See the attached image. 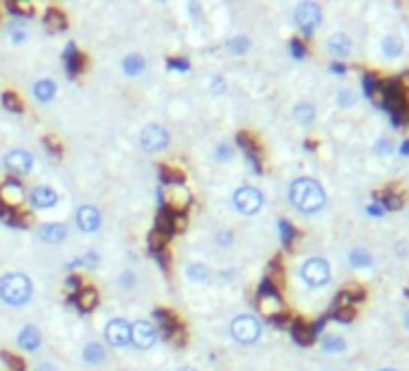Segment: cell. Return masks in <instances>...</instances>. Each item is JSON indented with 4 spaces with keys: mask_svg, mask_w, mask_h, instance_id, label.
Segmentation results:
<instances>
[{
    "mask_svg": "<svg viewBox=\"0 0 409 371\" xmlns=\"http://www.w3.org/2000/svg\"><path fill=\"white\" fill-rule=\"evenodd\" d=\"M289 200H292V205L296 207L299 212H303V215H313V212H318L325 207L327 195H325V188L318 181L303 176V178L292 181V186H289Z\"/></svg>",
    "mask_w": 409,
    "mask_h": 371,
    "instance_id": "obj_1",
    "label": "cell"
},
{
    "mask_svg": "<svg viewBox=\"0 0 409 371\" xmlns=\"http://www.w3.org/2000/svg\"><path fill=\"white\" fill-rule=\"evenodd\" d=\"M34 294L31 280L24 272H8V275L0 277V299L10 307H22L27 304Z\"/></svg>",
    "mask_w": 409,
    "mask_h": 371,
    "instance_id": "obj_2",
    "label": "cell"
},
{
    "mask_svg": "<svg viewBox=\"0 0 409 371\" xmlns=\"http://www.w3.org/2000/svg\"><path fill=\"white\" fill-rule=\"evenodd\" d=\"M157 200L162 203V207L173 212V215H185V210L193 203V195H190V190L181 183V186H168L166 190H159Z\"/></svg>",
    "mask_w": 409,
    "mask_h": 371,
    "instance_id": "obj_3",
    "label": "cell"
},
{
    "mask_svg": "<svg viewBox=\"0 0 409 371\" xmlns=\"http://www.w3.org/2000/svg\"><path fill=\"white\" fill-rule=\"evenodd\" d=\"M231 335L241 345H253L260 335H263V326L255 316H236L231 321Z\"/></svg>",
    "mask_w": 409,
    "mask_h": 371,
    "instance_id": "obj_4",
    "label": "cell"
},
{
    "mask_svg": "<svg viewBox=\"0 0 409 371\" xmlns=\"http://www.w3.org/2000/svg\"><path fill=\"white\" fill-rule=\"evenodd\" d=\"M263 203H265L263 193H260L255 186H241V188L234 193V207L245 217H253L255 212H260Z\"/></svg>",
    "mask_w": 409,
    "mask_h": 371,
    "instance_id": "obj_5",
    "label": "cell"
},
{
    "mask_svg": "<svg viewBox=\"0 0 409 371\" xmlns=\"http://www.w3.org/2000/svg\"><path fill=\"white\" fill-rule=\"evenodd\" d=\"M294 20H296L299 29H301L306 36H310L315 29H318L320 22H323V10H320L318 3H301L296 10H294Z\"/></svg>",
    "mask_w": 409,
    "mask_h": 371,
    "instance_id": "obj_6",
    "label": "cell"
},
{
    "mask_svg": "<svg viewBox=\"0 0 409 371\" xmlns=\"http://www.w3.org/2000/svg\"><path fill=\"white\" fill-rule=\"evenodd\" d=\"M301 277L310 287H323L332 277L330 263H327L325 258H308L306 263L301 265Z\"/></svg>",
    "mask_w": 409,
    "mask_h": 371,
    "instance_id": "obj_7",
    "label": "cell"
},
{
    "mask_svg": "<svg viewBox=\"0 0 409 371\" xmlns=\"http://www.w3.org/2000/svg\"><path fill=\"white\" fill-rule=\"evenodd\" d=\"M168 143H171V135H168V130L164 125L152 123L140 133V145H143L145 152H162L166 150Z\"/></svg>",
    "mask_w": 409,
    "mask_h": 371,
    "instance_id": "obj_8",
    "label": "cell"
},
{
    "mask_svg": "<svg viewBox=\"0 0 409 371\" xmlns=\"http://www.w3.org/2000/svg\"><path fill=\"white\" fill-rule=\"evenodd\" d=\"M155 318L159 323V330L164 332V337L173 342H185V332L181 328V321H178L176 314H171L168 309H157L155 311Z\"/></svg>",
    "mask_w": 409,
    "mask_h": 371,
    "instance_id": "obj_9",
    "label": "cell"
},
{
    "mask_svg": "<svg viewBox=\"0 0 409 371\" xmlns=\"http://www.w3.org/2000/svg\"><path fill=\"white\" fill-rule=\"evenodd\" d=\"M3 162H5V169L10 174H15V176H27L34 169V157L27 150H10Z\"/></svg>",
    "mask_w": 409,
    "mask_h": 371,
    "instance_id": "obj_10",
    "label": "cell"
},
{
    "mask_svg": "<svg viewBox=\"0 0 409 371\" xmlns=\"http://www.w3.org/2000/svg\"><path fill=\"white\" fill-rule=\"evenodd\" d=\"M130 342H133L138 350H150L157 342V328L150 321H138V323L130 326Z\"/></svg>",
    "mask_w": 409,
    "mask_h": 371,
    "instance_id": "obj_11",
    "label": "cell"
},
{
    "mask_svg": "<svg viewBox=\"0 0 409 371\" xmlns=\"http://www.w3.org/2000/svg\"><path fill=\"white\" fill-rule=\"evenodd\" d=\"M103 335H106L111 347H125L130 342V323L125 318H111L106 323Z\"/></svg>",
    "mask_w": 409,
    "mask_h": 371,
    "instance_id": "obj_12",
    "label": "cell"
},
{
    "mask_svg": "<svg viewBox=\"0 0 409 371\" xmlns=\"http://www.w3.org/2000/svg\"><path fill=\"white\" fill-rule=\"evenodd\" d=\"M75 222H78V229L82 234H94L101 227V212L94 205H82L75 215Z\"/></svg>",
    "mask_w": 409,
    "mask_h": 371,
    "instance_id": "obj_13",
    "label": "cell"
},
{
    "mask_svg": "<svg viewBox=\"0 0 409 371\" xmlns=\"http://www.w3.org/2000/svg\"><path fill=\"white\" fill-rule=\"evenodd\" d=\"M22 200H24V186H22L17 178H8L3 186H0V203L5 207H17Z\"/></svg>",
    "mask_w": 409,
    "mask_h": 371,
    "instance_id": "obj_14",
    "label": "cell"
},
{
    "mask_svg": "<svg viewBox=\"0 0 409 371\" xmlns=\"http://www.w3.org/2000/svg\"><path fill=\"white\" fill-rule=\"evenodd\" d=\"M29 200H31V205L39 207V210H48V207H53L58 203V193L51 186H36V188L31 190Z\"/></svg>",
    "mask_w": 409,
    "mask_h": 371,
    "instance_id": "obj_15",
    "label": "cell"
},
{
    "mask_svg": "<svg viewBox=\"0 0 409 371\" xmlns=\"http://www.w3.org/2000/svg\"><path fill=\"white\" fill-rule=\"evenodd\" d=\"M17 345H20V350H24V352H36V350H39V345H41L39 328H36V326H22V330L17 335Z\"/></svg>",
    "mask_w": 409,
    "mask_h": 371,
    "instance_id": "obj_16",
    "label": "cell"
},
{
    "mask_svg": "<svg viewBox=\"0 0 409 371\" xmlns=\"http://www.w3.org/2000/svg\"><path fill=\"white\" fill-rule=\"evenodd\" d=\"M73 304L82 311V314H89V311H94L96 304H99V292H96L94 287L80 289V292H75Z\"/></svg>",
    "mask_w": 409,
    "mask_h": 371,
    "instance_id": "obj_17",
    "label": "cell"
},
{
    "mask_svg": "<svg viewBox=\"0 0 409 371\" xmlns=\"http://www.w3.org/2000/svg\"><path fill=\"white\" fill-rule=\"evenodd\" d=\"M68 237V227L61 225V222H51V225H43L39 229V239L46 244H61Z\"/></svg>",
    "mask_w": 409,
    "mask_h": 371,
    "instance_id": "obj_18",
    "label": "cell"
},
{
    "mask_svg": "<svg viewBox=\"0 0 409 371\" xmlns=\"http://www.w3.org/2000/svg\"><path fill=\"white\" fill-rule=\"evenodd\" d=\"M258 309L263 311L265 316H270V318H277V316L285 314V304H282L280 294H265V297H258Z\"/></svg>",
    "mask_w": 409,
    "mask_h": 371,
    "instance_id": "obj_19",
    "label": "cell"
},
{
    "mask_svg": "<svg viewBox=\"0 0 409 371\" xmlns=\"http://www.w3.org/2000/svg\"><path fill=\"white\" fill-rule=\"evenodd\" d=\"M327 51L332 53V56L337 58H347L349 53H352V39H349L347 34H332L330 39H327Z\"/></svg>",
    "mask_w": 409,
    "mask_h": 371,
    "instance_id": "obj_20",
    "label": "cell"
},
{
    "mask_svg": "<svg viewBox=\"0 0 409 371\" xmlns=\"http://www.w3.org/2000/svg\"><path fill=\"white\" fill-rule=\"evenodd\" d=\"M63 61H65V68H68L70 75H78L82 68H85V56L78 51V46L75 43H68L63 51Z\"/></svg>",
    "mask_w": 409,
    "mask_h": 371,
    "instance_id": "obj_21",
    "label": "cell"
},
{
    "mask_svg": "<svg viewBox=\"0 0 409 371\" xmlns=\"http://www.w3.org/2000/svg\"><path fill=\"white\" fill-rule=\"evenodd\" d=\"M292 335H294V340H296L299 345H308V342H313L315 332H313V326H306L303 321H294Z\"/></svg>",
    "mask_w": 409,
    "mask_h": 371,
    "instance_id": "obj_22",
    "label": "cell"
},
{
    "mask_svg": "<svg viewBox=\"0 0 409 371\" xmlns=\"http://www.w3.org/2000/svg\"><path fill=\"white\" fill-rule=\"evenodd\" d=\"M145 58L140 56V53H130V56H125L123 61V73L130 75V78H135V75H140L145 70Z\"/></svg>",
    "mask_w": 409,
    "mask_h": 371,
    "instance_id": "obj_23",
    "label": "cell"
},
{
    "mask_svg": "<svg viewBox=\"0 0 409 371\" xmlns=\"http://www.w3.org/2000/svg\"><path fill=\"white\" fill-rule=\"evenodd\" d=\"M34 97L39 102H51L53 97H56V83L53 80H39V83L34 85Z\"/></svg>",
    "mask_w": 409,
    "mask_h": 371,
    "instance_id": "obj_24",
    "label": "cell"
},
{
    "mask_svg": "<svg viewBox=\"0 0 409 371\" xmlns=\"http://www.w3.org/2000/svg\"><path fill=\"white\" fill-rule=\"evenodd\" d=\"M294 116L299 118V123L310 125V123L315 121V108H313V104H308V102L296 104V106H294Z\"/></svg>",
    "mask_w": 409,
    "mask_h": 371,
    "instance_id": "obj_25",
    "label": "cell"
},
{
    "mask_svg": "<svg viewBox=\"0 0 409 371\" xmlns=\"http://www.w3.org/2000/svg\"><path fill=\"white\" fill-rule=\"evenodd\" d=\"M159 176H162V181L166 186H181L183 183V172H181V169H173L168 164L159 167Z\"/></svg>",
    "mask_w": 409,
    "mask_h": 371,
    "instance_id": "obj_26",
    "label": "cell"
},
{
    "mask_svg": "<svg viewBox=\"0 0 409 371\" xmlns=\"http://www.w3.org/2000/svg\"><path fill=\"white\" fill-rule=\"evenodd\" d=\"M349 263H352L354 268H371V265H373V258H371V253L366 248H354L352 253H349Z\"/></svg>",
    "mask_w": 409,
    "mask_h": 371,
    "instance_id": "obj_27",
    "label": "cell"
},
{
    "mask_svg": "<svg viewBox=\"0 0 409 371\" xmlns=\"http://www.w3.org/2000/svg\"><path fill=\"white\" fill-rule=\"evenodd\" d=\"M46 27L51 31H61V29H65V24H68V22H65V15L61 13V10H56V8H51L46 13Z\"/></svg>",
    "mask_w": 409,
    "mask_h": 371,
    "instance_id": "obj_28",
    "label": "cell"
},
{
    "mask_svg": "<svg viewBox=\"0 0 409 371\" xmlns=\"http://www.w3.org/2000/svg\"><path fill=\"white\" fill-rule=\"evenodd\" d=\"M82 357H85V362H89V364H101L103 359H106V354H103L101 345H96V342H89V345L85 347V352H82Z\"/></svg>",
    "mask_w": 409,
    "mask_h": 371,
    "instance_id": "obj_29",
    "label": "cell"
},
{
    "mask_svg": "<svg viewBox=\"0 0 409 371\" xmlns=\"http://www.w3.org/2000/svg\"><path fill=\"white\" fill-rule=\"evenodd\" d=\"M236 143L243 147L245 155H260V145H258V140H255L253 135H248V133H238V135H236Z\"/></svg>",
    "mask_w": 409,
    "mask_h": 371,
    "instance_id": "obj_30",
    "label": "cell"
},
{
    "mask_svg": "<svg viewBox=\"0 0 409 371\" xmlns=\"http://www.w3.org/2000/svg\"><path fill=\"white\" fill-rule=\"evenodd\" d=\"M402 41L397 39V36H385L383 39V53L385 56H390V58H397L402 53Z\"/></svg>",
    "mask_w": 409,
    "mask_h": 371,
    "instance_id": "obj_31",
    "label": "cell"
},
{
    "mask_svg": "<svg viewBox=\"0 0 409 371\" xmlns=\"http://www.w3.org/2000/svg\"><path fill=\"white\" fill-rule=\"evenodd\" d=\"M345 347H347V342L342 340V337H337V335L323 337V350L325 352H345Z\"/></svg>",
    "mask_w": 409,
    "mask_h": 371,
    "instance_id": "obj_32",
    "label": "cell"
},
{
    "mask_svg": "<svg viewBox=\"0 0 409 371\" xmlns=\"http://www.w3.org/2000/svg\"><path fill=\"white\" fill-rule=\"evenodd\" d=\"M188 277L193 282H205L207 277H210V270H207L203 263H193V265H188Z\"/></svg>",
    "mask_w": 409,
    "mask_h": 371,
    "instance_id": "obj_33",
    "label": "cell"
},
{
    "mask_svg": "<svg viewBox=\"0 0 409 371\" xmlns=\"http://www.w3.org/2000/svg\"><path fill=\"white\" fill-rule=\"evenodd\" d=\"M248 48H250V39H248V36H234V39L231 41H229V51H231V53H245V51H248Z\"/></svg>",
    "mask_w": 409,
    "mask_h": 371,
    "instance_id": "obj_34",
    "label": "cell"
},
{
    "mask_svg": "<svg viewBox=\"0 0 409 371\" xmlns=\"http://www.w3.org/2000/svg\"><path fill=\"white\" fill-rule=\"evenodd\" d=\"M3 106L8 108V111H15V113H20L22 108V102H20V97L17 94H13V92H5L3 94Z\"/></svg>",
    "mask_w": 409,
    "mask_h": 371,
    "instance_id": "obj_35",
    "label": "cell"
},
{
    "mask_svg": "<svg viewBox=\"0 0 409 371\" xmlns=\"http://www.w3.org/2000/svg\"><path fill=\"white\" fill-rule=\"evenodd\" d=\"M166 241H168V237L166 234H162V232H152L150 234V248L155 251V253H159V251H164V246H166Z\"/></svg>",
    "mask_w": 409,
    "mask_h": 371,
    "instance_id": "obj_36",
    "label": "cell"
},
{
    "mask_svg": "<svg viewBox=\"0 0 409 371\" xmlns=\"http://www.w3.org/2000/svg\"><path fill=\"white\" fill-rule=\"evenodd\" d=\"M0 359H3V362L8 364V369H10V371H24V362H22L17 354L3 352V354H0Z\"/></svg>",
    "mask_w": 409,
    "mask_h": 371,
    "instance_id": "obj_37",
    "label": "cell"
},
{
    "mask_svg": "<svg viewBox=\"0 0 409 371\" xmlns=\"http://www.w3.org/2000/svg\"><path fill=\"white\" fill-rule=\"evenodd\" d=\"M280 232H282V241H285V246H289V244L296 239V229L289 225L287 220H280Z\"/></svg>",
    "mask_w": 409,
    "mask_h": 371,
    "instance_id": "obj_38",
    "label": "cell"
},
{
    "mask_svg": "<svg viewBox=\"0 0 409 371\" xmlns=\"http://www.w3.org/2000/svg\"><path fill=\"white\" fill-rule=\"evenodd\" d=\"M8 225H13V227H29V215H22V212H10Z\"/></svg>",
    "mask_w": 409,
    "mask_h": 371,
    "instance_id": "obj_39",
    "label": "cell"
},
{
    "mask_svg": "<svg viewBox=\"0 0 409 371\" xmlns=\"http://www.w3.org/2000/svg\"><path fill=\"white\" fill-rule=\"evenodd\" d=\"M43 145H46V150L51 152L53 157H61V155H63V147H61V143H58L56 138H51V135H48V138H43Z\"/></svg>",
    "mask_w": 409,
    "mask_h": 371,
    "instance_id": "obj_40",
    "label": "cell"
},
{
    "mask_svg": "<svg viewBox=\"0 0 409 371\" xmlns=\"http://www.w3.org/2000/svg\"><path fill=\"white\" fill-rule=\"evenodd\" d=\"M212 83H210V90L215 92V94H222V92L227 90V83H224V78L222 75H212Z\"/></svg>",
    "mask_w": 409,
    "mask_h": 371,
    "instance_id": "obj_41",
    "label": "cell"
},
{
    "mask_svg": "<svg viewBox=\"0 0 409 371\" xmlns=\"http://www.w3.org/2000/svg\"><path fill=\"white\" fill-rule=\"evenodd\" d=\"M335 318L337 321H352L354 318V309L352 307H337L335 309Z\"/></svg>",
    "mask_w": 409,
    "mask_h": 371,
    "instance_id": "obj_42",
    "label": "cell"
},
{
    "mask_svg": "<svg viewBox=\"0 0 409 371\" xmlns=\"http://www.w3.org/2000/svg\"><path fill=\"white\" fill-rule=\"evenodd\" d=\"M8 8L13 10L15 15H31V5H27V3H10Z\"/></svg>",
    "mask_w": 409,
    "mask_h": 371,
    "instance_id": "obj_43",
    "label": "cell"
},
{
    "mask_svg": "<svg viewBox=\"0 0 409 371\" xmlns=\"http://www.w3.org/2000/svg\"><path fill=\"white\" fill-rule=\"evenodd\" d=\"M289 48H292V53H294L296 58H303V56H306V46H303V43L299 41V39H292V43H289Z\"/></svg>",
    "mask_w": 409,
    "mask_h": 371,
    "instance_id": "obj_44",
    "label": "cell"
},
{
    "mask_svg": "<svg viewBox=\"0 0 409 371\" xmlns=\"http://www.w3.org/2000/svg\"><path fill=\"white\" fill-rule=\"evenodd\" d=\"M215 157L220 162H227L229 157H231V150H229V145H224V143H220L217 145V150H215Z\"/></svg>",
    "mask_w": 409,
    "mask_h": 371,
    "instance_id": "obj_45",
    "label": "cell"
},
{
    "mask_svg": "<svg viewBox=\"0 0 409 371\" xmlns=\"http://www.w3.org/2000/svg\"><path fill=\"white\" fill-rule=\"evenodd\" d=\"M337 97H340V106H352L354 104V92H349V90H342Z\"/></svg>",
    "mask_w": 409,
    "mask_h": 371,
    "instance_id": "obj_46",
    "label": "cell"
},
{
    "mask_svg": "<svg viewBox=\"0 0 409 371\" xmlns=\"http://www.w3.org/2000/svg\"><path fill=\"white\" fill-rule=\"evenodd\" d=\"M390 140L388 138H380L378 143H375V152H380V155H390Z\"/></svg>",
    "mask_w": 409,
    "mask_h": 371,
    "instance_id": "obj_47",
    "label": "cell"
},
{
    "mask_svg": "<svg viewBox=\"0 0 409 371\" xmlns=\"http://www.w3.org/2000/svg\"><path fill=\"white\" fill-rule=\"evenodd\" d=\"M65 287L70 289V292H80L82 289V280L78 275H73V277H68V282H65Z\"/></svg>",
    "mask_w": 409,
    "mask_h": 371,
    "instance_id": "obj_48",
    "label": "cell"
},
{
    "mask_svg": "<svg viewBox=\"0 0 409 371\" xmlns=\"http://www.w3.org/2000/svg\"><path fill=\"white\" fill-rule=\"evenodd\" d=\"M168 65H171L173 70H188L190 68V63L185 61V58H171V61H168Z\"/></svg>",
    "mask_w": 409,
    "mask_h": 371,
    "instance_id": "obj_49",
    "label": "cell"
},
{
    "mask_svg": "<svg viewBox=\"0 0 409 371\" xmlns=\"http://www.w3.org/2000/svg\"><path fill=\"white\" fill-rule=\"evenodd\" d=\"M10 39H13L15 43H24L27 41V31L24 29H13L10 31Z\"/></svg>",
    "mask_w": 409,
    "mask_h": 371,
    "instance_id": "obj_50",
    "label": "cell"
},
{
    "mask_svg": "<svg viewBox=\"0 0 409 371\" xmlns=\"http://www.w3.org/2000/svg\"><path fill=\"white\" fill-rule=\"evenodd\" d=\"M385 205L383 207H400L402 205V195H385Z\"/></svg>",
    "mask_w": 409,
    "mask_h": 371,
    "instance_id": "obj_51",
    "label": "cell"
},
{
    "mask_svg": "<svg viewBox=\"0 0 409 371\" xmlns=\"http://www.w3.org/2000/svg\"><path fill=\"white\" fill-rule=\"evenodd\" d=\"M397 85H400V90H409V70H407V73H402V75H400Z\"/></svg>",
    "mask_w": 409,
    "mask_h": 371,
    "instance_id": "obj_52",
    "label": "cell"
},
{
    "mask_svg": "<svg viewBox=\"0 0 409 371\" xmlns=\"http://www.w3.org/2000/svg\"><path fill=\"white\" fill-rule=\"evenodd\" d=\"M34 371H56V364H51V362H39L36 364V369Z\"/></svg>",
    "mask_w": 409,
    "mask_h": 371,
    "instance_id": "obj_53",
    "label": "cell"
},
{
    "mask_svg": "<svg viewBox=\"0 0 409 371\" xmlns=\"http://www.w3.org/2000/svg\"><path fill=\"white\" fill-rule=\"evenodd\" d=\"M368 212H371L373 217H378V215H383V212H385V207H383V205H371V207H368Z\"/></svg>",
    "mask_w": 409,
    "mask_h": 371,
    "instance_id": "obj_54",
    "label": "cell"
},
{
    "mask_svg": "<svg viewBox=\"0 0 409 371\" xmlns=\"http://www.w3.org/2000/svg\"><path fill=\"white\" fill-rule=\"evenodd\" d=\"M220 244H231V237H229V232L220 234Z\"/></svg>",
    "mask_w": 409,
    "mask_h": 371,
    "instance_id": "obj_55",
    "label": "cell"
},
{
    "mask_svg": "<svg viewBox=\"0 0 409 371\" xmlns=\"http://www.w3.org/2000/svg\"><path fill=\"white\" fill-rule=\"evenodd\" d=\"M400 155H405V157L409 155V140H405V143L400 145Z\"/></svg>",
    "mask_w": 409,
    "mask_h": 371,
    "instance_id": "obj_56",
    "label": "cell"
},
{
    "mask_svg": "<svg viewBox=\"0 0 409 371\" xmlns=\"http://www.w3.org/2000/svg\"><path fill=\"white\" fill-rule=\"evenodd\" d=\"M332 70H335V73H345V65L335 63V65H332Z\"/></svg>",
    "mask_w": 409,
    "mask_h": 371,
    "instance_id": "obj_57",
    "label": "cell"
},
{
    "mask_svg": "<svg viewBox=\"0 0 409 371\" xmlns=\"http://www.w3.org/2000/svg\"><path fill=\"white\" fill-rule=\"evenodd\" d=\"M178 371H195V369H190V367H183V369H178Z\"/></svg>",
    "mask_w": 409,
    "mask_h": 371,
    "instance_id": "obj_58",
    "label": "cell"
},
{
    "mask_svg": "<svg viewBox=\"0 0 409 371\" xmlns=\"http://www.w3.org/2000/svg\"><path fill=\"white\" fill-rule=\"evenodd\" d=\"M380 371H395V369H380Z\"/></svg>",
    "mask_w": 409,
    "mask_h": 371,
    "instance_id": "obj_59",
    "label": "cell"
},
{
    "mask_svg": "<svg viewBox=\"0 0 409 371\" xmlns=\"http://www.w3.org/2000/svg\"><path fill=\"white\" fill-rule=\"evenodd\" d=\"M407 326H409V314H407Z\"/></svg>",
    "mask_w": 409,
    "mask_h": 371,
    "instance_id": "obj_60",
    "label": "cell"
}]
</instances>
